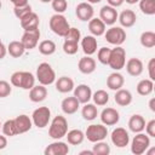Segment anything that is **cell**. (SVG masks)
<instances>
[{
	"instance_id": "6da1fadb",
	"label": "cell",
	"mask_w": 155,
	"mask_h": 155,
	"mask_svg": "<svg viewBox=\"0 0 155 155\" xmlns=\"http://www.w3.org/2000/svg\"><path fill=\"white\" fill-rule=\"evenodd\" d=\"M11 85L23 90H30L35 85V76L29 71H15L10 78Z\"/></svg>"
},
{
	"instance_id": "7a4b0ae2",
	"label": "cell",
	"mask_w": 155,
	"mask_h": 155,
	"mask_svg": "<svg viewBox=\"0 0 155 155\" xmlns=\"http://www.w3.org/2000/svg\"><path fill=\"white\" fill-rule=\"evenodd\" d=\"M68 132V121L64 116L57 115L51 121L50 128H48V136L53 139H61L63 138Z\"/></svg>"
},
{
	"instance_id": "3957f363",
	"label": "cell",
	"mask_w": 155,
	"mask_h": 155,
	"mask_svg": "<svg viewBox=\"0 0 155 155\" xmlns=\"http://www.w3.org/2000/svg\"><path fill=\"white\" fill-rule=\"evenodd\" d=\"M36 79L41 85L47 86L56 81V73L48 63L42 62L36 68Z\"/></svg>"
},
{
	"instance_id": "277c9868",
	"label": "cell",
	"mask_w": 155,
	"mask_h": 155,
	"mask_svg": "<svg viewBox=\"0 0 155 155\" xmlns=\"http://www.w3.org/2000/svg\"><path fill=\"white\" fill-rule=\"evenodd\" d=\"M70 25L67 18L62 13H56L50 18V29L58 36H63L68 33Z\"/></svg>"
},
{
	"instance_id": "5b68a950",
	"label": "cell",
	"mask_w": 155,
	"mask_h": 155,
	"mask_svg": "<svg viewBox=\"0 0 155 155\" xmlns=\"http://www.w3.org/2000/svg\"><path fill=\"white\" fill-rule=\"evenodd\" d=\"M126 63V51L121 46H115L110 51V57L108 65L114 70H121Z\"/></svg>"
},
{
	"instance_id": "8992f818",
	"label": "cell",
	"mask_w": 155,
	"mask_h": 155,
	"mask_svg": "<svg viewBox=\"0 0 155 155\" xmlns=\"http://www.w3.org/2000/svg\"><path fill=\"white\" fill-rule=\"evenodd\" d=\"M107 136H108V128L105 127V125H101V124H92L85 131V137L87 138V140L92 143L104 140Z\"/></svg>"
},
{
	"instance_id": "52a82bcc",
	"label": "cell",
	"mask_w": 155,
	"mask_h": 155,
	"mask_svg": "<svg viewBox=\"0 0 155 155\" xmlns=\"http://www.w3.org/2000/svg\"><path fill=\"white\" fill-rule=\"evenodd\" d=\"M149 145H150L149 136L145 133L138 132L131 142V151L134 155H142V154L147 153V149L149 148Z\"/></svg>"
},
{
	"instance_id": "ba28073f",
	"label": "cell",
	"mask_w": 155,
	"mask_h": 155,
	"mask_svg": "<svg viewBox=\"0 0 155 155\" xmlns=\"http://www.w3.org/2000/svg\"><path fill=\"white\" fill-rule=\"evenodd\" d=\"M51 120V110L47 107H39L31 114V121L38 128H44Z\"/></svg>"
},
{
	"instance_id": "9c48e42d",
	"label": "cell",
	"mask_w": 155,
	"mask_h": 155,
	"mask_svg": "<svg viewBox=\"0 0 155 155\" xmlns=\"http://www.w3.org/2000/svg\"><path fill=\"white\" fill-rule=\"evenodd\" d=\"M105 40L115 46H121L126 40V31L121 27H111L104 33Z\"/></svg>"
},
{
	"instance_id": "30bf717a",
	"label": "cell",
	"mask_w": 155,
	"mask_h": 155,
	"mask_svg": "<svg viewBox=\"0 0 155 155\" xmlns=\"http://www.w3.org/2000/svg\"><path fill=\"white\" fill-rule=\"evenodd\" d=\"M111 142L115 147L117 148H125L126 145H128L130 143V136L128 132L124 128V127H116L113 132H111Z\"/></svg>"
},
{
	"instance_id": "8fae6325",
	"label": "cell",
	"mask_w": 155,
	"mask_h": 155,
	"mask_svg": "<svg viewBox=\"0 0 155 155\" xmlns=\"http://www.w3.org/2000/svg\"><path fill=\"white\" fill-rule=\"evenodd\" d=\"M117 16L119 15L116 8L109 5H105L99 10V18L104 22L105 25H113L117 21Z\"/></svg>"
},
{
	"instance_id": "7c38bea8",
	"label": "cell",
	"mask_w": 155,
	"mask_h": 155,
	"mask_svg": "<svg viewBox=\"0 0 155 155\" xmlns=\"http://www.w3.org/2000/svg\"><path fill=\"white\" fill-rule=\"evenodd\" d=\"M40 39V30L35 29V30H29V31H24V34L22 35V44L24 45L25 50H31L35 48L38 42Z\"/></svg>"
},
{
	"instance_id": "4fadbf2b",
	"label": "cell",
	"mask_w": 155,
	"mask_h": 155,
	"mask_svg": "<svg viewBox=\"0 0 155 155\" xmlns=\"http://www.w3.org/2000/svg\"><path fill=\"white\" fill-rule=\"evenodd\" d=\"M120 120V114L114 108H104L101 113V121L105 126H113L116 125Z\"/></svg>"
},
{
	"instance_id": "5bb4252c",
	"label": "cell",
	"mask_w": 155,
	"mask_h": 155,
	"mask_svg": "<svg viewBox=\"0 0 155 155\" xmlns=\"http://www.w3.org/2000/svg\"><path fill=\"white\" fill-rule=\"evenodd\" d=\"M75 13H76V17L80 21L87 22L91 18H93L94 10H93V7H92L91 4H88V2H80L76 6V8H75Z\"/></svg>"
},
{
	"instance_id": "9a60e30c",
	"label": "cell",
	"mask_w": 155,
	"mask_h": 155,
	"mask_svg": "<svg viewBox=\"0 0 155 155\" xmlns=\"http://www.w3.org/2000/svg\"><path fill=\"white\" fill-rule=\"evenodd\" d=\"M21 22V27L24 29V31H29V30H35L39 29V16L35 12H30L28 15H25L23 18L19 19Z\"/></svg>"
},
{
	"instance_id": "2e32d148",
	"label": "cell",
	"mask_w": 155,
	"mask_h": 155,
	"mask_svg": "<svg viewBox=\"0 0 155 155\" xmlns=\"http://www.w3.org/2000/svg\"><path fill=\"white\" fill-rule=\"evenodd\" d=\"M44 153L45 155H67L69 153V147L67 145V143L57 139V142L48 144L45 148Z\"/></svg>"
},
{
	"instance_id": "e0dca14e",
	"label": "cell",
	"mask_w": 155,
	"mask_h": 155,
	"mask_svg": "<svg viewBox=\"0 0 155 155\" xmlns=\"http://www.w3.org/2000/svg\"><path fill=\"white\" fill-rule=\"evenodd\" d=\"M74 97L82 104L85 103H88L92 98V91H91V87L88 85H85V84H81V85H78L76 87H74Z\"/></svg>"
},
{
	"instance_id": "ac0fdd59",
	"label": "cell",
	"mask_w": 155,
	"mask_h": 155,
	"mask_svg": "<svg viewBox=\"0 0 155 155\" xmlns=\"http://www.w3.org/2000/svg\"><path fill=\"white\" fill-rule=\"evenodd\" d=\"M15 126H16V131H17V134H21V133H25L28 131H30L31 126H33V121L28 116V115H19L15 119Z\"/></svg>"
},
{
	"instance_id": "d6986e66",
	"label": "cell",
	"mask_w": 155,
	"mask_h": 155,
	"mask_svg": "<svg viewBox=\"0 0 155 155\" xmlns=\"http://www.w3.org/2000/svg\"><path fill=\"white\" fill-rule=\"evenodd\" d=\"M81 48L86 56H92L97 52V39L93 35H86L81 39Z\"/></svg>"
},
{
	"instance_id": "ffe728a7",
	"label": "cell",
	"mask_w": 155,
	"mask_h": 155,
	"mask_svg": "<svg viewBox=\"0 0 155 155\" xmlns=\"http://www.w3.org/2000/svg\"><path fill=\"white\" fill-rule=\"evenodd\" d=\"M117 19L121 24V27H125V28H131L136 24V21H137V15L134 11L132 10H124L119 16H117Z\"/></svg>"
},
{
	"instance_id": "44dd1931",
	"label": "cell",
	"mask_w": 155,
	"mask_h": 155,
	"mask_svg": "<svg viewBox=\"0 0 155 155\" xmlns=\"http://www.w3.org/2000/svg\"><path fill=\"white\" fill-rule=\"evenodd\" d=\"M126 71L131 75V76H139L143 73V62L139 58H130L126 63Z\"/></svg>"
},
{
	"instance_id": "7402d4cb",
	"label": "cell",
	"mask_w": 155,
	"mask_h": 155,
	"mask_svg": "<svg viewBox=\"0 0 155 155\" xmlns=\"http://www.w3.org/2000/svg\"><path fill=\"white\" fill-rule=\"evenodd\" d=\"M47 97V90L44 85H38V86H33L29 91V99L34 103H39V102H42L45 101Z\"/></svg>"
},
{
	"instance_id": "603a6c76",
	"label": "cell",
	"mask_w": 155,
	"mask_h": 155,
	"mask_svg": "<svg viewBox=\"0 0 155 155\" xmlns=\"http://www.w3.org/2000/svg\"><path fill=\"white\" fill-rule=\"evenodd\" d=\"M80 107V102L73 96V97H67L62 101L61 103V108L63 110L64 114H68V115H71V114H75L78 111Z\"/></svg>"
},
{
	"instance_id": "cb8c5ba5",
	"label": "cell",
	"mask_w": 155,
	"mask_h": 155,
	"mask_svg": "<svg viewBox=\"0 0 155 155\" xmlns=\"http://www.w3.org/2000/svg\"><path fill=\"white\" fill-rule=\"evenodd\" d=\"M78 68L82 74H91L96 70V61L91 56H84L78 63Z\"/></svg>"
},
{
	"instance_id": "d4e9b609",
	"label": "cell",
	"mask_w": 155,
	"mask_h": 155,
	"mask_svg": "<svg viewBox=\"0 0 155 155\" xmlns=\"http://www.w3.org/2000/svg\"><path fill=\"white\" fill-rule=\"evenodd\" d=\"M88 30L93 36H101L105 33V24L101 18H91L88 21Z\"/></svg>"
},
{
	"instance_id": "484cf974",
	"label": "cell",
	"mask_w": 155,
	"mask_h": 155,
	"mask_svg": "<svg viewBox=\"0 0 155 155\" xmlns=\"http://www.w3.org/2000/svg\"><path fill=\"white\" fill-rule=\"evenodd\" d=\"M125 84V79H124V75L115 71V73H111L108 79H107V86L113 90V91H117L120 90Z\"/></svg>"
},
{
	"instance_id": "4316f807",
	"label": "cell",
	"mask_w": 155,
	"mask_h": 155,
	"mask_svg": "<svg viewBox=\"0 0 155 155\" xmlns=\"http://www.w3.org/2000/svg\"><path fill=\"white\" fill-rule=\"evenodd\" d=\"M56 90L61 93H68L74 90V81L69 76H61L56 81Z\"/></svg>"
},
{
	"instance_id": "83f0119b",
	"label": "cell",
	"mask_w": 155,
	"mask_h": 155,
	"mask_svg": "<svg viewBox=\"0 0 155 155\" xmlns=\"http://www.w3.org/2000/svg\"><path fill=\"white\" fill-rule=\"evenodd\" d=\"M145 127V120L142 115L139 114H134L130 117L128 120V128L130 131H132L133 133H138V132H142Z\"/></svg>"
},
{
	"instance_id": "f1b7e54d",
	"label": "cell",
	"mask_w": 155,
	"mask_h": 155,
	"mask_svg": "<svg viewBox=\"0 0 155 155\" xmlns=\"http://www.w3.org/2000/svg\"><path fill=\"white\" fill-rule=\"evenodd\" d=\"M114 99H115L116 104H119L120 107H127L132 102V93L128 90L120 88V90L116 91V93L114 96Z\"/></svg>"
},
{
	"instance_id": "f546056e",
	"label": "cell",
	"mask_w": 155,
	"mask_h": 155,
	"mask_svg": "<svg viewBox=\"0 0 155 155\" xmlns=\"http://www.w3.org/2000/svg\"><path fill=\"white\" fill-rule=\"evenodd\" d=\"M25 52V47L22 44V41H11L7 46V53L13 57V58H19L21 56H23V53Z\"/></svg>"
},
{
	"instance_id": "4dcf8cb0",
	"label": "cell",
	"mask_w": 155,
	"mask_h": 155,
	"mask_svg": "<svg viewBox=\"0 0 155 155\" xmlns=\"http://www.w3.org/2000/svg\"><path fill=\"white\" fill-rule=\"evenodd\" d=\"M81 115L85 120L87 121H92L97 117L98 115V110H97V107L96 104H92V103H85L82 109H81Z\"/></svg>"
},
{
	"instance_id": "1f68e13d",
	"label": "cell",
	"mask_w": 155,
	"mask_h": 155,
	"mask_svg": "<svg viewBox=\"0 0 155 155\" xmlns=\"http://www.w3.org/2000/svg\"><path fill=\"white\" fill-rule=\"evenodd\" d=\"M65 137H67V140H68L69 144H71V145H79V144H81L84 142L85 133L81 130H71V131L67 132Z\"/></svg>"
},
{
	"instance_id": "d6a6232c",
	"label": "cell",
	"mask_w": 155,
	"mask_h": 155,
	"mask_svg": "<svg viewBox=\"0 0 155 155\" xmlns=\"http://www.w3.org/2000/svg\"><path fill=\"white\" fill-rule=\"evenodd\" d=\"M154 90V82L150 79H143L137 84V92L140 96H149Z\"/></svg>"
},
{
	"instance_id": "836d02e7",
	"label": "cell",
	"mask_w": 155,
	"mask_h": 155,
	"mask_svg": "<svg viewBox=\"0 0 155 155\" xmlns=\"http://www.w3.org/2000/svg\"><path fill=\"white\" fill-rule=\"evenodd\" d=\"M140 45L145 48H151L155 46V33L154 31H143L140 35Z\"/></svg>"
},
{
	"instance_id": "e575fe53",
	"label": "cell",
	"mask_w": 155,
	"mask_h": 155,
	"mask_svg": "<svg viewBox=\"0 0 155 155\" xmlns=\"http://www.w3.org/2000/svg\"><path fill=\"white\" fill-rule=\"evenodd\" d=\"M39 52L44 56H51L56 52V44L52 40H44L39 44Z\"/></svg>"
},
{
	"instance_id": "d590c367",
	"label": "cell",
	"mask_w": 155,
	"mask_h": 155,
	"mask_svg": "<svg viewBox=\"0 0 155 155\" xmlns=\"http://www.w3.org/2000/svg\"><path fill=\"white\" fill-rule=\"evenodd\" d=\"M92 99H93V103L96 105H105L108 102H109V94L107 91L104 90H97L93 94H92Z\"/></svg>"
},
{
	"instance_id": "8d00e7d4",
	"label": "cell",
	"mask_w": 155,
	"mask_h": 155,
	"mask_svg": "<svg viewBox=\"0 0 155 155\" xmlns=\"http://www.w3.org/2000/svg\"><path fill=\"white\" fill-rule=\"evenodd\" d=\"M139 10L147 15L153 16L155 15V0H139Z\"/></svg>"
},
{
	"instance_id": "74e56055",
	"label": "cell",
	"mask_w": 155,
	"mask_h": 155,
	"mask_svg": "<svg viewBox=\"0 0 155 155\" xmlns=\"http://www.w3.org/2000/svg\"><path fill=\"white\" fill-rule=\"evenodd\" d=\"M92 151H93V155H108L110 153V147L108 143L99 140V142L94 143Z\"/></svg>"
},
{
	"instance_id": "f35d334b",
	"label": "cell",
	"mask_w": 155,
	"mask_h": 155,
	"mask_svg": "<svg viewBox=\"0 0 155 155\" xmlns=\"http://www.w3.org/2000/svg\"><path fill=\"white\" fill-rule=\"evenodd\" d=\"M1 130H2V133L5 136H8V137H13L17 134V131H16V126H15V119H10V120H6L2 126H1Z\"/></svg>"
},
{
	"instance_id": "ab89813d",
	"label": "cell",
	"mask_w": 155,
	"mask_h": 155,
	"mask_svg": "<svg viewBox=\"0 0 155 155\" xmlns=\"http://www.w3.org/2000/svg\"><path fill=\"white\" fill-rule=\"evenodd\" d=\"M79 50V42L75 41H70V40H65L63 44V51L67 54H75Z\"/></svg>"
},
{
	"instance_id": "60d3db41",
	"label": "cell",
	"mask_w": 155,
	"mask_h": 155,
	"mask_svg": "<svg viewBox=\"0 0 155 155\" xmlns=\"http://www.w3.org/2000/svg\"><path fill=\"white\" fill-rule=\"evenodd\" d=\"M52 8L56 13H63L68 8V2L67 0H52L51 1Z\"/></svg>"
},
{
	"instance_id": "b9f144b4",
	"label": "cell",
	"mask_w": 155,
	"mask_h": 155,
	"mask_svg": "<svg viewBox=\"0 0 155 155\" xmlns=\"http://www.w3.org/2000/svg\"><path fill=\"white\" fill-rule=\"evenodd\" d=\"M110 51H111V48H109V47H102L98 50L97 58L102 64H108L109 57H110Z\"/></svg>"
},
{
	"instance_id": "7bdbcfd3",
	"label": "cell",
	"mask_w": 155,
	"mask_h": 155,
	"mask_svg": "<svg viewBox=\"0 0 155 155\" xmlns=\"http://www.w3.org/2000/svg\"><path fill=\"white\" fill-rule=\"evenodd\" d=\"M30 12H31V6H30L29 4H27V5H24V6H18V7H15V8H13V13H15V16H16L18 19L23 18L25 15H28V13H30Z\"/></svg>"
},
{
	"instance_id": "ee69618b",
	"label": "cell",
	"mask_w": 155,
	"mask_h": 155,
	"mask_svg": "<svg viewBox=\"0 0 155 155\" xmlns=\"http://www.w3.org/2000/svg\"><path fill=\"white\" fill-rule=\"evenodd\" d=\"M64 39L65 40H70V41H75V42H79L80 39H81V33L78 28H69L68 33L64 35Z\"/></svg>"
},
{
	"instance_id": "f6af8a7d",
	"label": "cell",
	"mask_w": 155,
	"mask_h": 155,
	"mask_svg": "<svg viewBox=\"0 0 155 155\" xmlns=\"http://www.w3.org/2000/svg\"><path fill=\"white\" fill-rule=\"evenodd\" d=\"M12 92V87L10 85V82L5 81V80H0V98H5L8 97Z\"/></svg>"
},
{
	"instance_id": "bcb514c9",
	"label": "cell",
	"mask_w": 155,
	"mask_h": 155,
	"mask_svg": "<svg viewBox=\"0 0 155 155\" xmlns=\"http://www.w3.org/2000/svg\"><path fill=\"white\" fill-rule=\"evenodd\" d=\"M145 132L149 137H155V120H150L145 124Z\"/></svg>"
},
{
	"instance_id": "7dc6e473",
	"label": "cell",
	"mask_w": 155,
	"mask_h": 155,
	"mask_svg": "<svg viewBox=\"0 0 155 155\" xmlns=\"http://www.w3.org/2000/svg\"><path fill=\"white\" fill-rule=\"evenodd\" d=\"M154 69H155V59L151 58L148 63V71H149V79L150 80H155V74H154Z\"/></svg>"
},
{
	"instance_id": "c3c4849f",
	"label": "cell",
	"mask_w": 155,
	"mask_h": 155,
	"mask_svg": "<svg viewBox=\"0 0 155 155\" xmlns=\"http://www.w3.org/2000/svg\"><path fill=\"white\" fill-rule=\"evenodd\" d=\"M108 1V4H109V6H111V7H119V6H121L122 4H124V0H107Z\"/></svg>"
},
{
	"instance_id": "681fc988",
	"label": "cell",
	"mask_w": 155,
	"mask_h": 155,
	"mask_svg": "<svg viewBox=\"0 0 155 155\" xmlns=\"http://www.w3.org/2000/svg\"><path fill=\"white\" fill-rule=\"evenodd\" d=\"M6 53H7V47H6V46L4 45V42L0 40V59L5 58Z\"/></svg>"
},
{
	"instance_id": "f907efd6",
	"label": "cell",
	"mask_w": 155,
	"mask_h": 155,
	"mask_svg": "<svg viewBox=\"0 0 155 155\" xmlns=\"http://www.w3.org/2000/svg\"><path fill=\"white\" fill-rule=\"evenodd\" d=\"M15 7H18V6H24L28 4V0H10Z\"/></svg>"
},
{
	"instance_id": "816d5d0a",
	"label": "cell",
	"mask_w": 155,
	"mask_h": 155,
	"mask_svg": "<svg viewBox=\"0 0 155 155\" xmlns=\"http://www.w3.org/2000/svg\"><path fill=\"white\" fill-rule=\"evenodd\" d=\"M6 145H7V138H6L5 136H1V134H0V150L5 149Z\"/></svg>"
},
{
	"instance_id": "f5cc1de1",
	"label": "cell",
	"mask_w": 155,
	"mask_h": 155,
	"mask_svg": "<svg viewBox=\"0 0 155 155\" xmlns=\"http://www.w3.org/2000/svg\"><path fill=\"white\" fill-rule=\"evenodd\" d=\"M154 103H155V99H154V98H151V99H150V102H149V107H150V110H151V111H155Z\"/></svg>"
},
{
	"instance_id": "db71d44e",
	"label": "cell",
	"mask_w": 155,
	"mask_h": 155,
	"mask_svg": "<svg viewBox=\"0 0 155 155\" xmlns=\"http://www.w3.org/2000/svg\"><path fill=\"white\" fill-rule=\"evenodd\" d=\"M85 154H87V155H93V151H92V150H84V151H80V155H85Z\"/></svg>"
},
{
	"instance_id": "11a10c76",
	"label": "cell",
	"mask_w": 155,
	"mask_h": 155,
	"mask_svg": "<svg viewBox=\"0 0 155 155\" xmlns=\"http://www.w3.org/2000/svg\"><path fill=\"white\" fill-rule=\"evenodd\" d=\"M124 1H126V2H127V4H130V5H133V4L138 2L139 0H124Z\"/></svg>"
},
{
	"instance_id": "9f6ffc18",
	"label": "cell",
	"mask_w": 155,
	"mask_h": 155,
	"mask_svg": "<svg viewBox=\"0 0 155 155\" xmlns=\"http://www.w3.org/2000/svg\"><path fill=\"white\" fill-rule=\"evenodd\" d=\"M102 0H87V2L88 4H98V2H101Z\"/></svg>"
},
{
	"instance_id": "6f0895ef",
	"label": "cell",
	"mask_w": 155,
	"mask_h": 155,
	"mask_svg": "<svg viewBox=\"0 0 155 155\" xmlns=\"http://www.w3.org/2000/svg\"><path fill=\"white\" fill-rule=\"evenodd\" d=\"M41 2H44V4H47V2H51L52 0H40Z\"/></svg>"
},
{
	"instance_id": "680465c9",
	"label": "cell",
	"mask_w": 155,
	"mask_h": 155,
	"mask_svg": "<svg viewBox=\"0 0 155 155\" xmlns=\"http://www.w3.org/2000/svg\"><path fill=\"white\" fill-rule=\"evenodd\" d=\"M0 10H1V1H0Z\"/></svg>"
},
{
	"instance_id": "91938a15",
	"label": "cell",
	"mask_w": 155,
	"mask_h": 155,
	"mask_svg": "<svg viewBox=\"0 0 155 155\" xmlns=\"http://www.w3.org/2000/svg\"><path fill=\"white\" fill-rule=\"evenodd\" d=\"M1 126H2V125H1V122H0V128H1Z\"/></svg>"
}]
</instances>
